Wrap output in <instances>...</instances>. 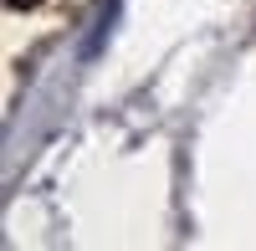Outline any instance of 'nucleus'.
Instances as JSON below:
<instances>
[{
  "mask_svg": "<svg viewBox=\"0 0 256 251\" xmlns=\"http://www.w3.org/2000/svg\"><path fill=\"white\" fill-rule=\"evenodd\" d=\"M6 6H10V10H26V6H36V0H6Z\"/></svg>",
  "mask_w": 256,
  "mask_h": 251,
  "instance_id": "nucleus-1",
  "label": "nucleus"
}]
</instances>
